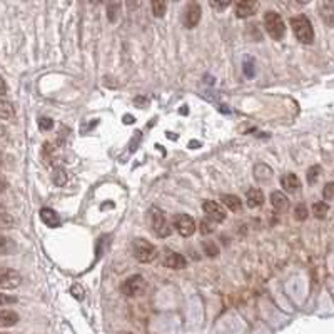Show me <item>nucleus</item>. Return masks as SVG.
<instances>
[{
	"mask_svg": "<svg viewBox=\"0 0 334 334\" xmlns=\"http://www.w3.org/2000/svg\"><path fill=\"white\" fill-rule=\"evenodd\" d=\"M229 5H231V2H211V7H214V9H219V10H224Z\"/></svg>",
	"mask_w": 334,
	"mask_h": 334,
	"instance_id": "34",
	"label": "nucleus"
},
{
	"mask_svg": "<svg viewBox=\"0 0 334 334\" xmlns=\"http://www.w3.org/2000/svg\"><path fill=\"white\" fill-rule=\"evenodd\" d=\"M70 294H72L73 298H77L79 301H82V299H84L85 291H84V287L80 286V284H72V287H70Z\"/></svg>",
	"mask_w": 334,
	"mask_h": 334,
	"instance_id": "28",
	"label": "nucleus"
},
{
	"mask_svg": "<svg viewBox=\"0 0 334 334\" xmlns=\"http://www.w3.org/2000/svg\"><path fill=\"white\" fill-rule=\"evenodd\" d=\"M120 291L127 298H137L145 291V279L140 274H134V276L124 281L122 286H120Z\"/></svg>",
	"mask_w": 334,
	"mask_h": 334,
	"instance_id": "5",
	"label": "nucleus"
},
{
	"mask_svg": "<svg viewBox=\"0 0 334 334\" xmlns=\"http://www.w3.org/2000/svg\"><path fill=\"white\" fill-rule=\"evenodd\" d=\"M212 224L211 222H207V219L204 220H200V234H204V236H207V234H212Z\"/></svg>",
	"mask_w": 334,
	"mask_h": 334,
	"instance_id": "32",
	"label": "nucleus"
},
{
	"mask_svg": "<svg viewBox=\"0 0 334 334\" xmlns=\"http://www.w3.org/2000/svg\"><path fill=\"white\" fill-rule=\"evenodd\" d=\"M20 321L18 314L12 309H0V327H12Z\"/></svg>",
	"mask_w": 334,
	"mask_h": 334,
	"instance_id": "15",
	"label": "nucleus"
},
{
	"mask_svg": "<svg viewBox=\"0 0 334 334\" xmlns=\"http://www.w3.org/2000/svg\"><path fill=\"white\" fill-rule=\"evenodd\" d=\"M165 9H167V4L162 2V0H154L152 2V13L156 17H164V13H165Z\"/></svg>",
	"mask_w": 334,
	"mask_h": 334,
	"instance_id": "23",
	"label": "nucleus"
},
{
	"mask_svg": "<svg viewBox=\"0 0 334 334\" xmlns=\"http://www.w3.org/2000/svg\"><path fill=\"white\" fill-rule=\"evenodd\" d=\"M15 117V110H13V105L9 100L0 99V119L2 120H12Z\"/></svg>",
	"mask_w": 334,
	"mask_h": 334,
	"instance_id": "20",
	"label": "nucleus"
},
{
	"mask_svg": "<svg viewBox=\"0 0 334 334\" xmlns=\"http://www.w3.org/2000/svg\"><path fill=\"white\" fill-rule=\"evenodd\" d=\"M53 127V120L49 119V117H42L39 119V129L40 131H50Z\"/></svg>",
	"mask_w": 334,
	"mask_h": 334,
	"instance_id": "31",
	"label": "nucleus"
},
{
	"mask_svg": "<svg viewBox=\"0 0 334 334\" xmlns=\"http://www.w3.org/2000/svg\"><path fill=\"white\" fill-rule=\"evenodd\" d=\"M13 224L15 222H13V217L10 214L0 211V229H12Z\"/></svg>",
	"mask_w": 334,
	"mask_h": 334,
	"instance_id": "24",
	"label": "nucleus"
},
{
	"mask_svg": "<svg viewBox=\"0 0 334 334\" xmlns=\"http://www.w3.org/2000/svg\"><path fill=\"white\" fill-rule=\"evenodd\" d=\"M323 197L326 200H332L334 199V182H327L323 189Z\"/></svg>",
	"mask_w": 334,
	"mask_h": 334,
	"instance_id": "30",
	"label": "nucleus"
},
{
	"mask_svg": "<svg viewBox=\"0 0 334 334\" xmlns=\"http://www.w3.org/2000/svg\"><path fill=\"white\" fill-rule=\"evenodd\" d=\"M13 303H17V299H15V298L7 296V294H2V292H0V307L5 306V304H13Z\"/></svg>",
	"mask_w": 334,
	"mask_h": 334,
	"instance_id": "33",
	"label": "nucleus"
},
{
	"mask_svg": "<svg viewBox=\"0 0 334 334\" xmlns=\"http://www.w3.org/2000/svg\"><path fill=\"white\" fill-rule=\"evenodd\" d=\"M172 226L182 237H189L196 232V220L187 214H176L172 220Z\"/></svg>",
	"mask_w": 334,
	"mask_h": 334,
	"instance_id": "6",
	"label": "nucleus"
},
{
	"mask_svg": "<svg viewBox=\"0 0 334 334\" xmlns=\"http://www.w3.org/2000/svg\"><path fill=\"white\" fill-rule=\"evenodd\" d=\"M134 102H136L137 105H139V104H147V99H144V97H137L136 100H134Z\"/></svg>",
	"mask_w": 334,
	"mask_h": 334,
	"instance_id": "38",
	"label": "nucleus"
},
{
	"mask_svg": "<svg viewBox=\"0 0 334 334\" xmlns=\"http://www.w3.org/2000/svg\"><path fill=\"white\" fill-rule=\"evenodd\" d=\"M264 27L274 40H281L286 35V24L277 12L269 10L264 13Z\"/></svg>",
	"mask_w": 334,
	"mask_h": 334,
	"instance_id": "3",
	"label": "nucleus"
},
{
	"mask_svg": "<svg viewBox=\"0 0 334 334\" xmlns=\"http://www.w3.org/2000/svg\"><path fill=\"white\" fill-rule=\"evenodd\" d=\"M291 27H292V32L296 39L299 42L303 44H311L314 40V29H312V24L311 20L307 18L306 15H298V17H292L291 18Z\"/></svg>",
	"mask_w": 334,
	"mask_h": 334,
	"instance_id": "1",
	"label": "nucleus"
},
{
	"mask_svg": "<svg viewBox=\"0 0 334 334\" xmlns=\"http://www.w3.org/2000/svg\"><path fill=\"white\" fill-rule=\"evenodd\" d=\"M147 219H149L152 232L156 234L157 237H167L171 234V227H169V222H167V217L162 209H159L156 206L151 207Z\"/></svg>",
	"mask_w": 334,
	"mask_h": 334,
	"instance_id": "2",
	"label": "nucleus"
},
{
	"mask_svg": "<svg viewBox=\"0 0 334 334\" xmlns=\"http://www.w3.org/2000/svg\"><path fill=\"white\" fill-rule=\"evenodd\" d=\"M5 94H7V84L2 79V76H0V96H5Z\"/></svg>",
	"mask_w": 334,
	"mask_h": 334,
	"instance_id": "35",
	"label": "nucleus"
},
{
	"mask_svg": "<svg viewBox=\"0 0 334 334\" xmlns=\"http://www.w3.org/2000/svg\"><path fill=\"white\" fill-rule=\"evenodd\" d=\"M134 122H136V119L132 116H124V124H134Z\"/></svg>",
	"mask_w": 334,
	"mask_h": 334,
	"instance_id": "36",
	"label": "nucleus"
},
{
	"mask_svg": "<svg viewBox=\"0 0 334 334\" xmlns=\"http://www.w3.org/2000/svg\"><path fill=\"white\" fill-rule=\"evenodd\" d=\"M119 9H120V4H109L107 5V17H109L110 22H116L117 17H119Z\"/></svg>",
	"mask_w": 334,
	"mask_h": 334,
	"instance_id": "26",
	"label": "nucleus"
},
{
	"mask_svg": "<svg viewBox=\"0 0 334 334\" xmlns=\"http://www.w3.org/2000/svg\"><path fill=\"white\" fill-rule=\"evenodd\" d=\"M122 334H132V332H122Z\"/></svg>",
	"mask_w": 334,
	"mask_h": 334,
	"instance_id": "39",
	"label": "nucleus"
},
{
	"mask_svg": "<svg viewBox=\"0 0 334 334\" xmlns=\"http://www.w3.org/2000/svg\"><path fill=\"white\" fill-rule=\"evenodd\" d=\"M17 251V244L15 240L0 234V256H12Z\"/></svg>",
	"mask_w": 334,
	"mask_h": 334,
	"instance_id": "18",
	"label": "nucleus"
},
{
	"mask_svg": "<svg viewBox=\"0 0 334 334\" xmlns=\"http://www.w3.org/2000/svg\"><path fill=\"white\" fill-rule=\"evenodd\" d=\"M204 251H206L207 256L216 257L217 254H219V247L214 244V243H204Z\"/></svg>",
	"mask_w": 334,
	"mask_h": 334,
	"instance_id": "29",
	"label": "nucleus"
},
{
	"mask_svg": "<svg viewBox=\"0 0 334 334\" xmlns=\"http://www.w3.org/2000/svg\"><path fill=\"white\" fill-rule=\"evenodd\" d=\"M281 185L284 187V189L289 192V194H294V192H298L299 191V187H301V180L299 177L296 176V174H292V172H287L284 174L283 177H281Z\"/></svg>",
	"mask_w": 334,
	"mask_h": 334,
	"instance_id": "14",
	"label": "nucleus"
},
{
	"mask_svg": "<svg viewBox=\"0 0 334 334\" xmlns=\"http://www.w3.org/2000/svg\"><path fill=\"white\" fill-rule=\"evenodd\" d=\"M40 219H42V222L47 227H50V229H57V227H60V224H62L60 216L53 209H50V207H42V209H40Z\"/></svg>",
	"mask_w": 334,
	"mask_h": 334,
	"instance_id": "11",
	"label": "nucleus"
},
{
	"mask_svg": "<svg viewBox=\"0 0 334 334\" xmlns=\"http://www.w3.org/2000/svg\"><path fill=\"white\" fill-rule=\"evenodd\" d=\"M271 204L276 211H284L287 204H289V200H287L286 194H283L281 191H274L271 194Z\"/></svg>",
	"mask_w": 334,
	"mask_h": 334,
	"instance_id": "19",
	"label": "nucleus"
},
{
	"mask_svg": "<svg viewBox=\"0 0 334 334\" xmlns=\"http://www.w3.org/2000/svg\"><path fill=\"white\" fill-rule=\"evenodd\" d=\"M254 177L259 182H267V180L272 179V169L264 162H259L254 165Z\"/></svg>",
	"mask_w": 334,
	"mask_h": 334,
	"instance_id": "17",
	"label": "nucleus"
},
{
	"mask_svg": "<svg viewBox=\"0 0 334 334\" xmlns=\"http://www.w3.org/2000/svg\"><path fill=\"white\" fill-rule=\"evenodd\" d=\"M22 283V276L10 267H0V289H15Z\"/></svg>",
	"mask_w": 334,
	"mask_h": 334,
	"instance_id": "8",
	"label": "nucleus"
},
{
	"mask_svg": "<svg viewBox=\"0 0 334 334\" xmlns=\"http://www.w3.org/2000/svg\"><path fill=\"white\" fill-rule=\"evenodd\" d=\"M327 211H329V206H327L326 202H316V204L312 206V214L318 219H324Z\"/></svg>",
	"mask_w": 334,
	"mask_h": 334,
	"instance_id": "22",
	"label": "nucleus"
},
{
	"mask_svg": "<svg viewBox=\"0 0 334 334\" xmlns=\"http://www.w3.org/2000/svg\"><path fill=\"white\" fill-rule=\"evenodd\" d=\"M234 10H236V17L239 18H247L256 13L257 10V4L256 2H251V0H243V2H237L236 7H234Z\"/></svg>",
	"mask_w": 334,
	"mask_h": 334,
	"instance_id": "12",
	"label": "nucleus"
},
{
	"mask_svg": "<svg viewBox=\"0 0 334 334\" xmlns=\"http://www.w3.org/2000/svg\"><path fill=\"white\" fill-rule=\"evenodd\" d=\"M52 182L55 184L57 187H62V185H65V182H67V172H65V169L64 167H55V169L52 171Z\"/></svg>",
	"mask_w": 334,
	"mask_h": 334,
	"instance_id": "21",
	"label": "nucleus"
},
{
	"mask_svg": "<svg viewBox=\"0 0 334 334\" xmlns=\"http://www.w3.org/2000/svg\"><path fill=\"white\" fill-rule=\"evenodd\" d=\"M132 252L139 263H151L156 257V247H154L147 239L137 237L132 243Z\"/></svg>",
	"mask_w": 334,
	"mask_h": 334,
	"instance_id": "4",
	"label": "nucleus"
},
{
	"mask_svg": "<svg viewBox=\"0 0 334 334\" xmlns=\"http://www.w3.org/2000/svg\"><path fill=\"white\" fill-rule=\"evenodd\" d=\"M246 202L251 209H256V207L263 206L264 204V194L259 187H252L246 192Z\"/></svg>",
	"mask_w": 334,
	"mask_h": 334,
	"instance_id": "13",
	"label": "nucleus"
},
{
	"mask_svg": "<svg viewBox=\"0 0 334 334\" xmlns=\"http://www.w3.org/2000/svg\"><path fill=\"white\" fill-rule=\"evenodd\" d=\"M294 217L296 220H306L307 219V207L304 204H298L294 207Z\"/></svg>",
	"mask_w": 334,
	"mask_h": 334,
	"instance_id": "27",
	"label": "nucleus"
},
{
	"mask_svg": "<svg viewBox=\"0 0 334 334\" xmlns=\"http://www.w3.org/2000/svg\"><path fill=\"white\" fill-rule=\"evenodd\" d=\"M220 202H222L227 209H231L232 212H240L243 211V200L234 194H222L220 196Z\"/></svg>",
	"mask_w": 334,
	"mask_h": 334,
	"instance_id": "16",
	"label": "nucleus"
},
{
	"mask_svg": "<svg viewBox=\"0 0 334 334\" xmlns=\"http://www.w3.org/2000/svg\"><path fill=\"white\" fill-rule=\"evenodd\" d=\"M5 187H7V182H5V179L0 176V192H4L5 191Z\"/></svg>",
	"mask_w": 334,
	"mask_h": 334,
	"instance_id": "37",
	"label": "nucleus"
},
{
	"mask_svg": "<svg viewBox=\"0 0 334 334\" xmlns=\"http://www.w3.org/2000/svg\"><path fill=\"white\" fill-rule=\"evenodd\" d=\"M200 17H202V9L197 2H191L185 5L184 15H182V22L185 29H196L197 24L200 22Z\"/></svg>",
	"mask_w": 334,
	"mask_h": 334,
	"instance_id": "7",
	"label": "nucleus"
},
{
	"mask_svg": "<svg viewBox=\"0 0 334 334\" xmlns=\"http://www.w3.org/2000/svg\"><path fill=\"white\" fill-rule=\"evenodd\" d=\"M202 209L206 212V216L209 217V220H212V222H224L226 220V216H227L226 211L222 209V206L214 202V200H206L202 204Z\"/></svg>",
	"mask_w": 334,
	"mask_h": 334,
	"instance_id": "9",
	"label": "nucleus"
},
{
	"mask_svg": "<svg viewBox=\"0 0 334 334\" xmlns=\"http://www.w3.org/2000/svg\"><path fill=\"white\" fill-rule=\"evenodd\" d=\"M321 165H312V167H309L307 169V182L309 184H314L316 180L319 179V176H321Z\"/></svg>",
	"mask_w": 334,
	"mask_h": 334,
	"instance_id": "25",
	"label": "nucleus"
},
{
	"mask_svg": "<svg viewBox=\"0 0 334 334\" xmlns=\"http://www.w3.org/2000/svg\"><path fill=\"white\" fill-rule=\"evenodd\" d=\"M164 266L165 267H171V269H184L187 266V261L182 254H177L174 251H165L164 254Z\"/></svg>",
	"mask_w": 334,
	"mask_h": 334,
	"instance_id": "10",
	"label": "nucleus"
}]
</instances>
